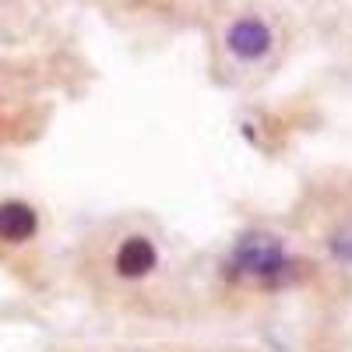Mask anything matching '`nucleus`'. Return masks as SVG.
Returning <instances> with one entry per match:
<instances>
[{"label": "nucleus", "instance_id": "1", "mask_svg": "<svg viewBox=\"0 0 352 352\" xmlns=\"http://www.w3.org/2000/svg\"><path fill=\"white\" fill-rule=\"evenodd\" d=\"M232 268L240 275L261 278V282H278L292 268V257L282 250V243L275 236L254 232V236H243L236 243V250H232Z\"/></svg>", "mask_w": 352, "mask_h": 352}, {"label": "nucleus", "instance_id": "4", "mask_svg": "<svg viewBox=\"0 0 352 352\" xmlns=\"http://www.w3.org/2000/svg\"><path fill=\"white\" fill-rule=\"evenodd\" d=\"M39 232V215L25 201H0V240L21 247Z\"/></svg>", "mask_w": 352, "mask_h": 352}, {"label": "nucleus", "instance_id": "2", "mask_svg": "<svg viewBox=\"0 0 352 352\" xmlns=\"http://www.w3.org/2000/svg\"><path fill=\"white\" fill-rule=\"evenodd\" d=\"M226 46H229V53L236 56V60H243V64H257V60H264V56L272 53L275 36H272V28L264 25L261 18H240V21H232V25H229Z\"/></svg>", "mask_w": 352, "mask_h": 352}, {"label": "nucleus", "instance_id": "3", "mask_svg": "<svg viewBox=\"0 0 352 352\" xmlns=\"http://www.w3.org/2000/svg\"><path fill=\"white\" fill-rule=\"evenodd\" d=\"M155 264H159V250L148 236H141V232L127 236L116 247V257H113V268L120 278H144V275H152Z\"/></svg>", "mask_w": 352, "mask_h": 352}, {"label": "nucleus", "instance_id": "5", "mask_svg": "<svg viewBox=\"0 0 352 352\" xmlns=\"http://www.w3.org/2000/svg\"><path fill=\"white\" fill-rule=\"evenodd\" d=\"M331 254L345 264H352V236H335L331 240Z\"/></svg>", "mask_w": 352, "mask_h": 352}]
</instances>
